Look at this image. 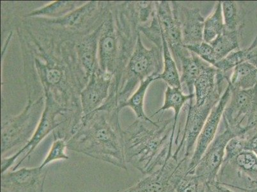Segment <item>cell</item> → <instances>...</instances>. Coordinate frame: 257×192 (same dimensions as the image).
<instances>
[{
	"label": "cell",
	"mask_w": 257,
	"mask_h": 192,
	"mask_svg": "<svg viewBox=\"0 0 257 192\" xmlns=\"http://www.w3.org/2000/svg\"><path fill=\"white\" fill-rule=\"evenodd\" d=\"M119 112L118 109L97 110L79 119L70 132L67 149L127 170Z\"/></svg>",
	"instance_id": "1"
},
{
	"label": "cell",
	"mask_w": 257,
	"mask_h": 192,
	"mask_svg": "<svg viewBox=\"0 0 257 192\" xmlns=\"http://www.w3.org/2000/svg\"><path fill=\"white\" fill-rule=\"evenodd\" d=\"M174 118L153 122L138 120L124 131L126 163L142 174H153L173 155Z\"/></svg>",
	"instance_id": "2"
},
{
	"label": "cell",
	"mask_w": 257,
	"mask_h": 192,
	"mask_svg": "<svg viewBox=\"0 0 257 192\" xmlns=\"http://www.w3.org/2000/svg\"><path fill=\"white\" fill-rule=\"evenodd\" d=\"M216 181L237 192L257 189V156L242 149L239 138H233L226 146Z\"/></svg>",
	"instance_id": "3"
},
{
	"label": "cell",
	"mask_w": 257,
	"mask_h": 192,
	"mask_svg": "<svg viewBox=\"0 0 257 192\" xmlns=\"http://www.w3.org/2000/svg\"><path fill=\"white\" fill-rule=\"evenodd\" d=\"M163 70V48L154 45L151 49L146 48L140 32L134 51L121 76L117 93L118 107L132 95L139 83L149 77H157Z\"/></svg>",
	"instance_id": "4"
},
{
	"label": "cell",
	"mask_w": 257,
	"mask_h": 192,
	"mask_svg": "<svg viewBox=\"0 0 257 192\" xmlns=\"http://www.w3.org/2000/svg\"><path fill=\"white\" fill-rule=\"evenodd\" d=\"M217 86L214 95L202 106H197L194 99L189 102L188 115L181 142L173 154L180 160V154H183L182 158L191 160L195 150V144L202 132L205 123L214 107L218 104L222 95L228 85L229 78L226 74L218 70L217 75Z\"/></svg>",
	"instance_id": "5"
},
{
	"label": "cell",
	"mask_w": 257,
	"mask_h": 192,
	"mask_svg": "<svg viewBox=\"0 0 257 192\" xmlns=\"http://www.w3.org/2000/svg\"><path fill=\"white\" fill-rule=\"evenodd\" d=\"M230 88V100L222 118L224 125L240 137L257 123V84L248 90Z\"/></svg>",
	"instance_id": "6"
},
{
	"label": "cell",
	"mask_w": 257,
	"mask_h": 192,
	"mask_svg": "<svg viewBox=\"0 0 257 192\" xmlns=\"http://www.w3.org/2000/svg\"><path fill=\"white\" fill-rule=\"evenodd\" d=\"M45 108L43 113L42 114L41 120L37 126L36 132L32 135L31 139L27 142L22 149L18 151L14 155L9 158H2L1 162V173L7 172L9 168L13 165L19 156L25 153V156L21 159L20 161L14 167L13 170L18 169L26 159L29 158L36 147L39 146L40 143L45 139L51 132L55 130L58 126H60L65 122L64 120H60L58 117L64 116L67 112H71V110L66 109L55 100V98L49 93H45Z\"/></svg>",
	"instance_id": "7"
},
{
	"label": "cell",
	"mask_w": 257,
	"mask_h": 192,
	"mask_svg": "<svg viewBox=\"0 0 257 192\" xmlns=\"http://www.w3.org/2000/svg\"><path fill=\"white\" fill-rule=\"evenodd\" d=\"M37 45L41 52L40 57L44 60L43 62L38 58L35 59L37 71L43 83L44 92L50 93L58 104L66 108L65 106H67V100L71 96L72 83L73 82L71 79V74H69L70 70L64 61L58 60V58L42 50L39 44Z\"/></svg>",
	"instance_id": "8"
},
{
	"label": "cell",
	"mask_w": 257,
	"mask_h": 192,
	"mask_svg": "<svg viewBox=\"0 0 257 192\" xmlns=\"http://www.w3.org/2000/svg\"><path fill=\"white\" fill-rule=\"evenodd\" d=\"M44 100L30 104L19 116L2 121V156L14 147L29 142L36 132L42 116Z\"/></svg>",
	"instance_id": "9"
},
{
	"label": "cell",
	"mask_w": 257,
	"mask_h": 192,
	"mask_svg": "<svg viewBox=\"0 0 257 192\" xmlns=\"http://www.w3.org/2000/svg\"><path fill=\"white\" fill-rule=\"evenodd\" d=\"M224 127L225 130L216 136L194 170L193 174L205 183L216 181L225 158L226 146L230 140L236 137L230 129L225 125Z\"/></svg>",
	"instance_id": "10"
},
{
	"label": "cell",
	"mask_w": 257,
	"mask_h": 192,
	"mask_svg": "<svg viewBox=\"0 0 257 192\" xmlns=\"http://www.w3.org/2000/svg\"><path fill=\"white\" fill-rule=\"evenodd\" d=\"M48 168H22L2 173L1 192H44Z\"/></svg>",
	"instance_id": "11"
},
{
	"label": "cell",
	"mask_w": 257,
	"mask_h": 192,
	"mask_svg": "<svg viewBox=\"0 0 257 192\" xmlns=\"http://www.w3.org/2000/svg\"><path fill=\"white\" fill-rule=\"evenodd\" d=\"M173 13L181 27L184 46H194L204 41L205 19L199 9L183 2H171Z\"/></svg>",
	"instance_id": "12"
},
{
	"label": "cell",
	"mask_w": 257,
	"mask_h": 192,
	"mask_svg": "<svg viewBox=\"0 0 257 192\" xmlns=\"http://www.w3.org/2000/svg\"><path fill=\"white\" fill-rule=\"evenodd\" d=\"M113 79V75L100 69L90 76L80 93L82 111L79 119L89 116L105 104L110 94Z\"/></svg>",
	"instance_id": "13"
},
{
	"label": "cell",
	"mask_w": 257,
	"mask_h": 192,
	"mask_svg": "<svg viewBox=\"0 0 257 192\" xmlns=\"http://www.w3.org/2000/svg\"><path fill=\"white\" fill-rule=\"evenodd\" d=\"M231 96V88L229 83L225 92L222 95L218 104L212 109L206 123H205L199 137H198L195 150L188 166V174H193L194 170L204 154L207 147L213 141L216 136L217 131L223 117L224 110L227 105Z\"/></svg>",
	"instance_id": "14"
},
{
	"label": "cell",
	"mask_w": 257,
	"mask_h": 192,
	"mask_svg": "<svg viewBox=\"0 0 257 192\" xmlns=\"http://www.w3.org/2000/svg\"><path fill=\"white\" fill-rule=\"evenodd\" d=\"M156 9L161 32L164 36L176 64L189 52L182 42L181 27L173 13L171 2H156Z\"/></svg>",
	"instance_id": "15"
},
{
	"label": "cell",
	"mask_w": 257,
	"mask_h": 192,
	"mask_svg": "<svg viewBox=\"0 0 257 192\" xmlns=\"http://www.w3.org/2000/svg\"><path fill=\"white\" fill-rule=\"evenodd\" d=\"M180 160L172 155L163 167L122 192H177L174 180Z\"/></svg>",
	"instance_id": "16"
},
{
	"label": "cell",
	"mask_w": 257,
	"mask_h": 192,
	"mask_svg": "<svg viewBox=\"0 0 257 192\" xmlns=\"http://www.w3.org/2000/svg\"><path fill=\"white\" fill-rule=\"evenodd\" d=\"M102 24L103 23L90 34L79 39L76 44L78 67L87 82L90 76L99 69L97 53Z\"/></svg>",
	"instance_id": "17"
},
{
	"label": "cell",
	"mask_w": 257,
	"mask_h": 192,
	"mask_svg": "<svg viewBox=\"0 0 257 192\" xmlns=\"http://www.w3.org/2000/svg\"><path fill=\"white\" fill-rule=\"evenodd\" d=\"M100 2H90L79 7L67 15L58 19L46 20L48 25L60 26L63 29L78 31L85 29L99 7Z\"/></svg>",
	"instance_id": "18"
},
{
	"label": "cell",
	"mask_w": 257,
	"mask_h": 192,
	"mask_svg": "<svg viewBox=\"0 0 257 192\" xmlns=\"http://www.w3.org/2000/svg\"><path fill=\"white\" fill-rule=\"evenodd\" d=\"M218 69L211 64L205 67L194 84L195 105H204L214 95L216 90Z\"/></svg>",
	"instance_id": "19"
},
{
	"label": "cell",
	"mask_w": 257,
	"mask_h": 192,
	"mask_svg": "<svg viewBox=\"0 0 257 192\" xmlns=\"http://www.w3.org/2000/svg\"><path fill=\"white\" fill-rule=\"evenodd\" d=\"M209 64L189 50L188 53L181 58L179 60L182 72L181 83L182 86H186L188 94H194V84L203 69Z\"/></svg>",
	"instance_id": "20"
},
{
	"label": "cell",
	"mask_w": 257,
	"mask_h": 192,
	"mask_svg": "<svg viewBox=\"0 0 257 192\" xmlns=\"http://www.w3.org/2000/svg\"><path fill=\"white\" fill-rule=\"evenodd\" d=\"M230 87L237 90H248L257 84V67L249 62L242 63L233 69L229 78Z\"/></svg>",
	"instance_id": "21"
},
{
	"label": "cell",
	"mask_w": 257,
	"mask_h": 192,
	"mask_svg": "<svg viewBox=\"0 0 257 192\" xmlns=\"http://www.w3.org/2000/svg\"><path fill=\"white\" fill-rule=\"evenodd\" d=\"M163 46V70L157 76V79H162L168 86L173 88H181V77L174 57L164 36L161 33Z\"/></svg>",
	"instance_id": "22"
},
{
	"label": "cell",
	"mask_w": 257,
	"mask_h": 192,
	"mask_svg": "<svg viewBox=\"0 0 257 192\" xmlns=\"http://www.w3.org/2000/svg\"><path fill=\"white\" fill-rule=\"evenodd\" d=\"M195 98L194 94H184L181 88H173L168 86L166 90L164 104L162 107L156 111L150 118H154L161 112L167 111L168 109L174 110V128L176 127L177 119H178L180 112L182 108L187 102Z\"/></svg>",
	"instance_id": "23"
},
{
	"label": "cell",
	"mask_w": 257,
	"mask_h": 192,
	"mask_svg": "<svg viewBox=\"0 0 257 192\" xmlns=\"http://www.w3.org/2000/svg\"><path fill=\"white\" fill-rule=\"evenodd\" d=\"M156 80H158L157 77L151 76L142 81L139 88L132 95L125 103L118 107L119 111H120L123 108L128 107L135 112L138 120L153 122V121L145 113L144 101L147 89L152 82Z\"/></svg>",
	"instance_id": "24"
},
{
	"label": "cell",
	"mask_w": 257,
	"mask_h": 192,
	"mask_svg": "<svg viewBox=\"0 0 257 192\" xmlns=\"http://www.w3.org/2000/svg\"><path fill=\"white\" fill-rule=\"evenodd\" d=\"M240 32H229L225 29L209 44L214 49L216 59H223L232 51L239 50Z\"/></svg>",
	"instance_id": "25"
},
{
	"label": "cell",
	"mask_w": 257,
	"mask_h": 192,
	"mask_svg": "<svg viewBox=\"0 0 257 192\" xmlns=\"http://www.w3.org/2000/svg\"><path fill=\"white\" fill-rule=\"evenodd\" d=\"M221 6L225 29L229 32H240L244 23L246 11L236 2H221Z\"/></svg>",
	"instance_id": "26"
},
{
	"label": "cell",
	"mask_w": 257,
	"mask_h": 192,
	"mask_svg": "<svg viewBox=\"0 0 257 192\" xmlns=\"http://www.w3.org/2000/svg\"><path fill=\"white\" fill-rule=\"evenodd\" d=\"M225 30L221 2H218L214 11L205 19L204 28V41L210 43L221 35Z\"/></svg>",
	"instance_id": "27"
},
{
	"label": "cell",
	"mask_w": 257,
	"mask_h": 192,
	"mask_svg": "<svg viewBox=\"0 0 257 192\" xmlns=\"http://www.w3.org/2000/svg\"><path fill=\"white\" fill-rule=\"evenodd\" d=\"M257 46V36L254 39L248 47L244 49H239L234 51H232L223 58L218 61L214 67L218 69L219 71L224 74L227 73L231 70L234 69L238 65L242 64L243 62H247L248 60L250 53L254 48Z\"/></svg>",
	"instance_id": "28"
},
{
	"label": "cell",
	"mask_w": 257,
	"mask_h": 192,
	"mask_svg": "<svg viewBox=\"0 0 257 192\" xmlns=\"http://www.w3.org/2000/svg\"><path fill=\"white\" fill-rule=\"evenodd\" d=\"M79 2L57 1L54 2L41 9H37L30 13L28 16H43L51 19L63 17L71 12L75 10Z\"/></svg>",
	"instance_id": "29"
},
{
	"label": "cell",
	"mask_w": 257,
	"mask_h": 192,
	"mask_svg": "<svg viewBox=\"0 0 257 192\" xmlns=\"http://www.w3.org/2000/svg\"><path fill=\"white\" fill-rule=\"evenodd\" d=\"M205 182L195 174L182 175L175 184L177 192H205Z\"/></svg>",
	"instance_id": "30"
},
{
	"label": "cell",
	"mask_w": 257,
	"mask_h": 192,
	"mask_svg": "<svg viewBox=\"0 0 257 192\" xmlns=\"http://www.w3.org/2000/svg\"><path fill=\"white\" fill-rule=\"evenodd\" d=\"M67 149V140L64 138H55V140L51 147L50 151L44 159L40 167H46V166L54 161L68 160L69 157L66 153Z\"/></svg>",
	"instance_id": "31"
},
{
	"label": "cell",
	"mask_w": 257,
	"mask_h": 192,
	"mask_svg": "<svg viewBox=\"0 0 257 192\" xmlns=\"http://www.w3.org/2000/svg\"><path fill=\"white\" fill-rule=\"evenodd\" d=\"M186 48L213 66L218 62L214 49L209 43L203 41L197 45L186 46Z\"/></svg>",
	"instance_id": "32"
},
{
	"label": "cell",
	"mask_w": 257,
	"mask_h": 192,
	"mask_svg": "<svg viewBox=\"0 0 257 192\" xmlns=\"http://www.w3.org/2000/svg\"><path fill=\"white\" fill-rule=\"evenodd\" d=\"M240 138L243 149L253 152L257 156V123Z\"/></svg>",
	"instance_id": "33"
},
{
	"label": "cell",
	"mask_w": 257,
	"mask_h": 192,
	"mask_svg": "<svg viewBox=\"0 0 257 192\" xmlns=\"http://www.w3.org/2000/svg\"><path fill=\"white\" fill-rule=\"evenodd\" d=\"M205 192H237L219 184L218 182H209L205 184Z\"/></svg>",
	"instance_id": "34"
},
{
	"label": "cell",
	"mask_w": 257,
	"mask_h": 192,
	"mask_svg": "<svg viewBox=\"0 0 257 192\" xmlns=\"http://www.w3.org/2000/svg\"><path fill=\"white\" fill-rule=\"evenodd\" d=\"M247 62L251 63L252 64L257 67V46L250 53Z\"/></svg>",
	"instance_id": "35"
},
{
	"label": "cell",
	"mask_w": 257,
	"mask_h": 192,
	"mask_svg": "<svg viewBox=\"0 0 257 192\" xmlns=\"http://www.w3.org/2000/svg\"><path fill=\"white\" fill-rule=\"evenodd\" d=\"M249 192H257V189H254V190L251 191H249Z\"/></svg>",
	"instance_id": "36"
}]
</instances>
